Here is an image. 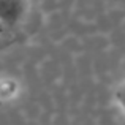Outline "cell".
<instances>
[{"mask_svg":"<svg viewBox=\"0 0 125 125\" xmlns=\"http://www.w3.org/2000/svg\"><path fill=\"white\" fill-rule=\"evenodd\" d=\"M27 13V0H0V25L3 30L16 27Z\"/></svg>","mask_w":125,"mask_h":125,"instance_id":"1","label":"cell"},{"mask_svg":"<svg viewBox=\"0 0 125 125\" xmlns=\"http://www.w3.org/2000/svg\"><path fill=\"white\" fill-rule=\"evenodd\" d=\"M114 98H116V103L120 108V113H122V117H124V124H125V81L116 89Z\"/></svg>","mask_w":125,"mask_h":125,"instance_id":"2","label":"cell"},{"mask_svg":"<svg viewBox=\"0 0 125 125\" xmlns=\"http://www.w3.org/2000/svg\"><path fill=\"white\" fill-rule=\"evenodd\" d=\"M3 32H5V30H3V27H2V25H0V35H2Z\"/></svg>","mask_w":125,"mask_h":125,"instance_id":"3","label":"cell"}]
</instances>
